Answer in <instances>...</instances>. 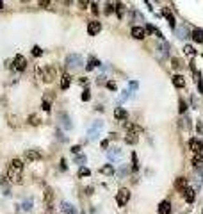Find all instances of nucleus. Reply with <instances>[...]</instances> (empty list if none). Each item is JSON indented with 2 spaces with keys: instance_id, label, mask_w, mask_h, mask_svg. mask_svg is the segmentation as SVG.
<instances>
[{
  "instance_id": "1",
  "label": "nucleus",
  "mask_w": 203,
  "mask_h": 214,
  "mask_svg": "<svg viewBox=\"0 0 203 214\" xmlns=\"http://www.w3.org/2000/svg\"><path fill=\"white\" fill-rule=\"evenodd\" d=\"M82 64H84V61H82L80 54H68L64 59V66L68 70H79V68H82Z\"/></svg>"
},
{
  "instance_id": "2",
  "label": "nucleus",
  "mask_w": 203,
  "mask_h": 214,
  "mask_svg": "<svg viewBox=\"0 0 203 214\" xmlns=\"http://www.w3.org/2000/svg\"><path fill=\"white\" fill-rule=\"evenodd\" d=\"M102 129H103V122H102V120H94V122H93V127L87 130V137H89L91 141L98 139L100 134H102Z\"/></svg>"
},
{
  "instance_id": "3",
  "label": "nucleus",
  "mask_w": 203,
  "mask_h": 214,
  "mask_svg": "<svg viewBox=\"0 0 203 214\" xmlns=\"http://www.w3.org/2000/svg\"><path fill=\"white\" fill-rule=\"evenodd\" d=\"M7 180H9L11 184H21V170H18V168H14V166H11L7 168Z\"/></svg>"
},
{
  "instance_id": "4",
  "label": "nucleus",
  "mask_w": 203,
  "mask_h": 214,
  "mask_svg": "<svg viewBox=\"0 0 203 214\" xmlns=\"http://www.w3.org/2000/svg\"><path fill=\"white\" fill-rule=\"evenodd\" d=\"M38 75H39L45 82H52L55 79V70H54L52 66H45V68H39V70H38Z\"/></svg>"
},
{
  "instance_id": "5",
  "label": "nucleus",
  "mask_w": 203,
  "mask_h": 214,
  "mask_svg": "<svg viewBox=\"0 0 203 214\" xmlns=\"http://www.w3.org/2000/svg\"><path fill=\"white\" fill-rule=\"evenodd\" d=\"M128 200H130V191L127 187H121L118 191V194H116V204L120 205V207H125V205L128 204Z\"/></svg>"
},
{
  "instance_id": "6",
  "label": "nucleus",
  "mask_w": 203,
  "mask_h": 214,
  "mask_svg": "<svg viewBox=\"0 0 203 214\" xmlns=\"http://www.w3.org/2000/svg\"><path fill=\"white\" fill-rule=\"evenodd\" d=\"M13 68L16 71H23L25 68H27V59L21 55V54H18V55H14V61H13Z\"/></svg>"
},
{
  "instance_id": "7",
  "label": "nucleus",
  "mask_w": 203,
  "mask_h": 214,
  "mask_svg": "<svg viewBox=\"0 0 203 214\" xmlns=\"http://www.w3.org/2000/svg\"><path fill=\"white\" fill-rule=\"evenodd\" d=\"M59 122H61V127L64 130H71L73 129V123H71V118L68 112H59Z\"/></svg>"
},
{
  "instance_id": "8",
  "label": "nucleus",
  "mask_w": 203,
  "mask_h": 214,
  "mask_svg": "<svg viewBox=\"0 0 203 214\" xmlns=\"http://www.w3.org/2000/svg\"><path fill=\"white\" fill-rule=\"evenodd\" d=\"M189 150H191L193 153L203 152V141H201V139H198V137L189 139Z\"/></svg>"
},
{
  "instance_id": "9",
  "label": "nucleus",
  "mask_w": 203,
  "mask_h": 214,
  "mask_svg": "<svg viewBox=\"0 0 203 214\" xmlns=\"http://www.w3.org/2000/svg\"><path fill=\"white\" fill-rule=\"evenodd\" d=\"M102 31V23L98 20H93L87 23V34L89 36H96V34H100Z\"/></svg>"
},
{
  "instance_id": "10",
  "label": "nucleus",
  "mask_w": 203,
  "mask_h": 214,
  "mask_svg": "<svg viewBox=\"0 0 203 214\" xmlns=\"http://www.w3.org/2000/svg\"><path fill=\"white\" fill-rule=\"evenodd\" d=\"M193 182L196 184V187H198V189L201 187V184H203V168H196V170H194Z\"/></svg>"
},
{
  "instance_id": "11",
  "label": "nucleus",
  "mask_w": 203,
  "mask_h": 214,
  "mask_svg": "<svg viewBox=\"0 0 203 214\" xmlns=\"http://www.w3.org/2000/svg\"><path fill=\"white\" fill-rule=\"evenodd\" d=\"M25 159L27 161H39V159H43V153L39 150H25Z\"/></svg>"
},
{
  "instance_id": "12",
  "label": "nucleus",
  "mask_w": 203,
  "mask_h": 214,
  "mask_svg": "<svg viewBox=\"0 0 203 214\" xmlns=\"http://www.w3.org/2000/svg\"><path fill=\"white\" fill-rule=\"evenodd\" d=\"M132 38L134 39H144L146 38V31L142 29V27H139V25H135V27H132Z\"/></svg>"
},
{
  "instance_id": "13",
  "label": "nucleus",
  "mask_w": 203,
  "mask_h": 214,
  "mask_svg": "<svg viewBox=\"0 0 203 214\" xmlns=\"http://www.w3.org/2000/svg\"><path fill=\"white\" fill-rule=\"evenodd\" d=\"M182 194H183V198H185V202H187V204H194V200H196V189L187 187Z\"/></svg>"
},
{
  "instance_id": "14",
  "label": "nucleus",
  "mask_w": 203,
  "mask_h": 214,
  "mask_svg": "<svg viewBox=\"0 0 203 214\" xmlns=\"http://www.w3.org/2000/svg\"><path fill=\"white\" fill-rule=\"evenodd\" d=\"M175 187H176L180 193H183V191L189 187V182H187V178H185V177H178V178L175 180Z\"/></svg>"
},
{
  "instance_id": "15",
  "label": "nucleus",
  "mask_w": 203,
  "mask_h": 214,
  "mask_svg": "<svg viewBox=\"0 0 203 214\" xmlns=\"http://www.w3.org/2000/svg\"><path fill=\"white\" fill-rule=\"evenodd\" d=\"M61 212L62 214H77V209L70 202H61Z\"/></svg>"
},
{
  "instance_id": "16",
  "label": "nucleus",
  "mask_w": 203,
  "mask_h": 214,
  "mask_svg": "<svg viewBox=\"0 0 203 214\" xmlns=\"http://www.w3.org/2000/svg\"><path fill=\"white\" fill-rule=\"evenodd\" d=\"M175 34H176V38H178V39H187V38L191 36L185 25H180L178 29H175Z\"/></svg>"
},
{
  "instance_id": "17",
  "label": "nucleus",
  "mask_w": 203,
  "mask_h": 214,
  "mask_svg": "<svg viewBox=\"0 0 203 214\" xmlns=\"http://www.w3.org/2000/svg\"><path fill=\"white\" fill-rule=\"evenodd\" d=\"M121 155H123V150H121V148H112V150H109V152H107V159H109V161H118Z\"/></svg>"
},
{
  "instance_id": "18",
  "label": "nucleus",
  "mask_w": 203,
  "mask_h": 214,
  "mask_svg": "<svg viewBox=\"0 0 203 214\" xmlns=\"http://www.w3.org/2000/svg\"><path fill=\"white\" fill-rule=\"evenodd\" d=\"M171 212V202L169 200H162L159 204V214H169Z\"/></svg>"
},
{
  "instance_id": "19",
  "label": "nucleus",
  "mask_w": 203,
  "mask_h": 214,
  "mask_svg": "<svg viewBox=\"0 0 203 214\" xmlns=\"http://www.w3.org/2000/svg\"><path fill=\"white\" fill-rule=\"evenodd\" d=\"M162 16H166V20H168V23H169L171 29L176 27V20H175V16H173V13L169 9H162Z\"/></svg>"
},
{
  "instance_id": "20",
  "label": "nucleus",
  "mask_w": 203,
  "mask_h": 214,
  "mask_svg": "<svg viewBox=\"0 0 203 214\" xmlns=\"http://www.w3.org/2000/svg\"><path fill=\"white\" fill-rule=\"evenodd\" d=\"M193 166L194 168H203V152H198V153H193Z\"/></svg>"
},
{
  "instance_id": "21",
  "label": "nucleus",
  "mask_w": 203,
  "mask_h": 214,
  "mask_svg": "<svg viewBox=\"0 0 203 214\" xmlns=\"http://www.w3.org/2000/svg\"><path fill=\"white\" fill-rule=\"evenodd\" d=\"M6 180H7V177H6V175H2V177H0V187H2V193L6 194V196H9V194H11L9 182H6Z\"/></svg>"
},
{
  "instance_id": "22",
  "label": "nucleus",
  "mask_w": 203,
  "mask_h": 214,
  "mask_svg": "<svg viewBox=\"0 0 203 214\" xmlns=\"http://www.w3.org/2000/svg\"><path fill=\"white\" fill-rule=\"evenodd\" d=\"M114 11H116V16L121 20L123 16H125V11H127V6L125 4H121V2H118L116 6H114Z\"/></svg>"
},
{
  "instance_id": "23",
  "label": "nucleus",
  "mask_w": 203,
  "mask_h": 214,
  "mask_svg": "<svg viewBox=\"0 0 203 214\" xmlns=\"http://www.w3.org/2000/svg\"><path fill=\"white\" fill-rule=\"evenodd\" d=\"M191 38H193L196 43H203V31L201 29H194V31L191 32Z\"/></svg>"
},
{
  "instance_id": "24",
  "label": "nucleus",
  "mask_w": 203,
  "mask_h": 214,
  "mask_svg": "<svg viewBox=\"0 0 203 214\" xmlns=\"http://www.w3.org/2000/svg\"><path fill=\"white\" fill-rule=\"evenodd\" d=\"M137 141H139V137H137L135 132H128L125 136V143H127V145H135Z\"/></svg>"
},
{
  "instance_id": "25",
  "label": "nucleus",
  "mask_w": 203,
  "mask_h": 214,
  "mask_svg": "<svg viewBox=\"0 0 203 214\" xmlns=\"http://www.w3.org/2000/svg\"><path fill=\"white\" fill-rule=\"evenodd\" d=\"M173 84H175V88H185V79H183L182 75H175L173 77Z\"/></svg>"
},
{
  "instance_id": "26",
  "label": "nucleus",
  "mask_w": 203,
  "mask_h": 214,
  "mask_svg": "<svg viewBox=\"0 0 203 214\" xmlns=\"http://www.w3.org/2000/svg\"><path fill=\"white\" fill-rule=\"evenodd\" d=\"M114 118L116 120H127V111L123 107H116L114 109Z\"/></svg>"
},
{
  "instance_id": "27",
  "label": "nucleus",
  "mask_w": 203,
  "mask_h": 214,
  "mask_svg": "<svg viewBox=\"0 0 203 214\" xmlns=\"http://www.w3.org/2000/svg\"><path fill=\"white\" fill-rule=\"evenodd\" d=\"M128 171H130V170H128V166H127V164H121V166L116 170V175H118L120 178H125V177L128 175Z\"/></svg>"
},
{
  "instance_id": "28",
  "label": "nucleus",
  "mask_w": 203,
  "mask_h": 214,
  "mask_svg": "<svg viewBox=\"0 0 203 214\" xmlns=\"http://www.w3.org/2000/svg\"><path fill=\"white\" fill-rule=\"evenodd\" d=\"M32 207H34V202H32V198H31V196H29V198H25V200L21 202V209H23L25 212H29V211H31Z\"/></svg>"
},
{
  "instance_id": "29",
  "label": "nucleus",
  "mask_w": 203,
  "mask_h": 214,
  "mask_svg": "<svg viewBox=\"0 0 203 214\" xmlns=\"http://www.w3.org/2000/svg\"><path fill=\"white\" fill-rule=\"evenodd\" d=\"M70 82H71V77L68 73H64L61 77V89H68L70 88Z\"/></svg>"
},
{
  "instance_id": "30",
  "label": "nucleus",
  "mask_w": 203,
  "mask_h": 214,
  "mask_svg": "<svg viewBox=\"0 0 203 214\" xmlns=\"http://www.w3.org/2000/svg\"><path fill=\"white\" fill-rule=\"evenodd\" d=\"M86 163H87V157H86L84 153H77V155H75V164H79V166H84Z\"/></svg>"
},
{
  "instance_id": "31",
  "label": "nucleus",
  "mask_w": 203,
  "mask_h": 214,
  "mask_svg": "<svg viewBox=\"0 0 203 214\" xmlns=\"http://www.w3.org/2000/svg\"><path fill=\"white\" fill-rule=\"evenodd\" d=\"M98 66H100V61H98L96 57H91V59H89V62H87V66H86V70L91 71L93 68H98Z\"/></svg>"
},
{
  "instance_id": "32",
  "label": "nucleus",
  "mask_w": 203,
  "mask_h": 214,
  "mask_svg": "<svg viewBox=\"0 0 203 214\" xmlns=\"http://www.w3.org/2000/svg\"><path fill=\"white\" fill-rule=\"evenodd\" d=\"M100 171H102V173H103V175H114V173H116V170L112 168L111 164H105V166L102 168Z\"/></svg>"
},
{
  "instance_id": "33",
  "label": "nucleus",
  "mask_w": 203,
  "mask_h": 214,
  "mask_svg": "<svg viewBox=\"0 0 203 214\" xmlns=\"http://www.w3.org/2000/svg\"><path fill=\"white\" fill-rule=\"evenodd\" d=\"M103 13H105L107 16H109V14H112V13H114V4L107 2V4H105V9H103Z\"/></svg>"
},
{
  "instance_id": "34",
  "label": "nucleus",
  "mask_w": 203,
  "mask_h": 214,
  "mask_svg": "<svg viewBox=\"0 0 203 214\" xmlns=\"http://www.w3.org/2000/svg\"><path fill=\"white\" fill-rule=\"evenodd\" d=\"M91 175V170H87L86 166H80V170H79V177H89Z\"/></svg>"
},
{
  "instance_id": "35",
  "label": "nucleus",
  "mask_w": 203,
  "mask_h": 214,
  "mask_svg": "<svg viewBox=\"0 0 203 214\" xmlns=\"http://www.w3.org/2000/svg\"><path fill=\"white\" fill-rule=\"evenodd\" d=\"M11 166H14V168H18V170L23 171V163H21L20 159H13V161H11Z\"/></svg>"
},
{
  "instance_id": "36",
  "label": "nucleus",
  "mask_w": 203,
  "mask_h": 214,
  "mask_svg": "<svg viewBox=\"0 0 203 214\" xmlns=\"http://www.w3.org/2000/svg\"><path fill=\"white\" fill-rule=\"evenodd\" d=\"M185 111H187V103L183 102V100H178V112H180V114H183Z\"/></svg>"
},
{
  "instance_id": "37",
  "label": "nucleus",
  "mask_w": 203,
  "mask_h": 214,
  "mask_svg": "<svg viewBox=\"0 0 203 214\" xmlns=\"http://www.w3.org/2000/svg\"><path fill=\"white\" fill-rule=\"evenodd\" d=\"M183 52H185V55H194V54H196V50H194L191 45H185V47H183Z\"/></svg>"
},
{
  "instance_id": "38",
  "label": "nucleus",
  "mask_w": 203,
  "mask_h": 214,
  "mask_svg": "<svg viewBox=\"0 0 203 214\" xmlns=\"http://www.w3.org/2000/svg\"><path fill=\"white\" fill-rule=\"evenodd\" d=\"M171 66L175 68V70H178V68L182 66V61H180V59H176V57H173V59H171Z\"/></svg>"
},
{
  "instance_id": "39",
  "label": "nucleus",
  "mask_w": 203,
  "mask_h": 214,
  "mask_svg": "<svg viewBox=\"0 0 203 214\" xmlns=\"http://www.w3.org/2000/svg\"><path fill=\"white\" fill-rule=\"evenodd\" d=\"M32 55L34 57H39V55H43V50H41L39 47H32Z\"/></svg>"
},
{
  "instance_id": "40",
  "label": "nucleus",
  "mask_w": 203,
  "mask_h": 214,
  "mask_svg": "<svg viewBox=\"0 0 203 214\" xmlns=\"http://www.w3.org/2000/svg\"><path fill=\"white\" fill-rule=\"evenodd\" d=\"M52 196H54V193H52V189H46L45 191V204H48L52 200Z\"/></svg>"
},
{
  "instance_id": "41",
  "label": "nucleus",
  "mask_w": 203,
  "mask_h": 214,
  "mask_svg": "<svg viewBox=\"0 0 203 214\" xmlns=\"http://www.w3.org/2000/svg\"><path fill=\"white\" fill-rule=\"evenodd\" d=\"M82 100H84V102L91 100V91H89V89H86V91L82 93Z\"/></svg>"
},
{
  "instance_id": "42",
  "label": "nucleus",
  "mask_w": 203,
  "mask_h": 214,
  "mask_svg": "<svg viewBox=\"0 0 203 214\" xmlns=\"http://www.w3.org/2000/svg\"><path fill=\"white\" fill-rule=\"evenodd\" d=\"M41 107H43V111H50V109H52V103L48 102V100H43Z\"/></svg>"
},
{
  "instance_id": "43",
  "label": "nucleus",
  "mask_w": 203,
  "mask_h": 214,
  "mask_svg": "<svg viewBox=\"0 0 203 214\" xmlns=\"http://www.w3.org/2000/svg\"><path fill=\"white\" fill-rule=\"evenodd\" d=\"M198 91L203 95V79H201V75L198 73Z\"/></svg>"
},
{
  "instance_id": "44",
  "label": "nucleus",
  "mask_w": 203,
  "mask_h": 214,
  "mask_svg": "<svg viewBox=\"0 0 203 214\" xmlns=\"http://www.w3.org/2000/svg\"><path fill=\"white\" fill-rule=\"evenodd\" d=\"M128 96H130V91H128V89H127V91H123L121 95H120V102H125Z\"/></svg>"
},
{
  "instance_id": "45",
  "label": "nucleus",
  "mask_w": 203,
  "mask_h": 214,
  "mask_svg": "<svg viewBox=\"0 0 203 214\" xmlns=\"http://www.w3.org/2000/svg\"><path fill=\"white\" fill-rule=\"evenodd\" d=\"M29 123H31V125H39V118H38V116H31V118H29Z\"/></svg>"
},
{
  "instance_id": "46",
  "label": "nucleus",
  "mask_w": 203,
  "mask_h": 214,
  "mask_svg": "<svg viewBox=\"0 0 203 214\" xmlns=\"http://www.w3.org/2000/svg\"><path fill=\"white\" fill-rule=\"evenodd\" d=\"M80 145H75V146H71V153H75V155H77V153H80Z\"/></svg>"
},
{
  "instance_id": "47",
  "label": "nucleus",
  "mask_w": 203,
  "mask_h": 214,
  "mask_svg": "<svg viewBox=\"0 0 203 214\" xmlns=\"http://www.w3.org/2000/svg\"><path fill=\"white\" fill-rule=\"evenodd\" d=\"M107 88H109V89H111V91H116V82L109 81V82H107Z\"/></svg>"
},
{
  "instance_id": "48",
  "label": "nucleus",
  "mask_w": 203,
  "mask_h": 214,
  "mask_svg": "<svg viewBox=\"0 0 203 214\" xmlns=\"http://www.w3.org/2000/svg\"><path fill=\"white\" fill-rule=\"evenodd\" d=\"M39 6H41V7H45V9H46V7L50 6V0H39Z\"/></svg>"
},
{
  "instance_id": "49",
  "label": "nucleus",
  "mask_w": 203,
  "mask_h": 214,
  "mask_svg": "<svg viewBox=\"0 0 203 214\" xmlns=\"http://www.w3.org/2000/svg\"><path fill=\"white\" fill-rule=\"evenodd\" d=\"M61 170H68V163H66V159H61Z\"/></svg>"
},
{
  "instance_id": "50",
  "label": "nucleus",
  "mask_w": 203,
  "mask_h": 214,
  "mask_svg": "<svg viewBox=\"0 0 203 214\" xmlns=\"http://www.w3.org/2000/svg\"><path fill=\"white\" fill-rule=\"evenodd\" d=\"M91 11H93V14H98V6L96 4H91Z\"/></svg>"
},
{
  "instance_id": "51",
  "label": "nucleus",
  "mask_w": 203,
  "mask_h": 214,
  "mask_svg": "<svg viewBox=\"0 0 203 214\" xmlns=\"http://www.w3.org/2000/svg\"><path fill=\"white\" fill-rule=\"evenodd\" d=\"M94 193V189L93 187H86V194H93Z\"/></svg>"
},
{
  "instance_id": "52",
  "label": "nucleus",
  "mask_w": 203,
  "mask_h": 214,
  "mask_svg": "<svg viewBox=\"0 0 203 214\" xmlns=\"http://www.w3.org/2000/svg\"><path fill=\"white\" fill-rule=\"evenodd\" d=\"M137 86H139L137 82H130V88H132V89H137Z\"/></svg>"
},
{
  "instance_id": "53",
  "label": "nucleus",
  "mask_w": 203,
  "mask_h": 214,
  "mask_svg": "<svg viewBox=\"0 0 203 214\" xmlns=\"http://www.w3.org/2000/svg\"><path fill=\"white\" fill-rule=\"evenodd\" d=\"M107 146H109V141H107V139H105V141H102V148H107Z\"/></svg>"
},
{
  "instance_id": "54",
  "label": "nucleus",
  "mask_w": 203,
  "mask_h": 214,
  "mask_svg": "<svg viewBox=\"0 0 203 214\" xmlns=\"http://www.w3.org/2000/svg\"><path fill=\"white\" fill-rule=\"evenodd\" d=\"M86 6H87V4H86V0H80V9H86Z\"/></svg>"
},
{
  "instance_id": "55",
  "label": "nucleus",
  "mask_w": 203,
  "mask_h": 214,
  "mask_svg": "<svg viewBox=\"0 0 203 214\" xmlns=\"http://www.w3.org/2000/svg\"><path fill=\"white\" fill-rule=\"evenodd\" d=\"M198 132H200V134L203 132V125H201V123H200V122H198Z\"/></svg>"
},
{
  "instance_id": "56",
  "label": "nucleus",
  "mask_w": 203,
  "mask_h": 214,
  "mask_svg": "<svg viewBox=\"0 0 203 214\" xmlns=\"http://www.w3.org/2000/svg\"><path fill=\"white\" fill-rule=\"evenodd\" d=\"M0 9H4V2L2 0H0Z\"/></svg>"
},
{
  "instance_id": "57",
  "label": "nucleus",
  "mask_w": 203,
  "mask_h": 214,
  "mask_svg": "<svg viewBox=\"0 0 203 214\" xmlns=\"http://www.w3.org/2000/svg\"><path fill=\"white\" fill-rule=\"evenodd\" d=\"M23 2H27V0H23Z\"/></svg>"
}]
</instances>
